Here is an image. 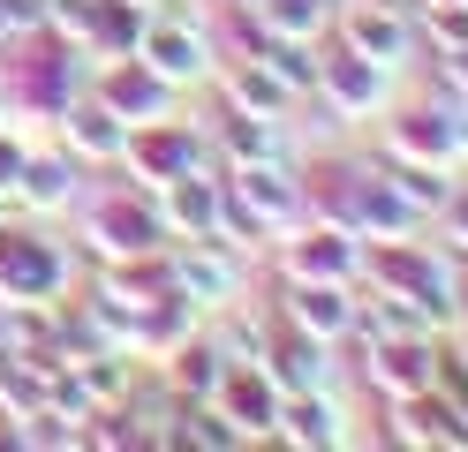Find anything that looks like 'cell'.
Returning a JSON list of instances; mask_svg holds the SVG:
<instances>
[{"instance_id": "1", "label": "cell", "mask_w": 468, "mask_h": 452, "mask_svg": "<svg viewBox=\"0 0 468 452\" xmlns=\"http://www.w3.org/2000/svg\"><path fill=\"white\" fill-rule=\"evenodd\" d=\"M227 196L257 219V234H272V226H295L303 211H310V181H295V166H227Z\"/></svg>"}, {"instance_id": "2", "label": "cell", "mask_w": 468, "mask_h": 452, "mask_svg": "<svg viewBox=\"0 0 468 452\" xmlns=\"http://www.w3.org/2000/svg\"><path fill=\"white\" fill-rule=\"evenodd\" d=\"M61 279H69V264L46 234H0V294L16 310H53Z\"/></svg>"}, {"instance_id": "3", "label": "cell", "mask_w": 468, "mask_h": 452, "mask_svg": "<svg viewBox=\"0 0 468 452\" xmlns=\"http://www.w3.org/2000/svg\"><path fill=\"white\" fill-rule=\"evenodd\" d=\"M212 407L234 422L242 445H272V422H280V384L265 377V362H227L219 384H212Z\"/></svg>"}, {"instance_id": "4", "label": "cell", "mask_w": 468, "mask_h": 452, "mask_svg": "<svg viewBox=\"0 0 468 452\" xmlns=\"http://www.w3.org/2000/svg\"><path fill=\"white\" fill-rule=\"evenodd\" d=\"M340 53H363L378 68H400L416 53V23L386 0H340Z\"/></svg>"}, {"instance_id": "5", "label": "cell", "mask_w": 468, "mask_h": 452, "mask_svg": "<svg viewBox=\"0 0 468 452\" xmlns=\"http://www.w3.org/2000/svg\"><path fill=\"white\" fill-rule=\"evenodd\" d=\"M91 241L122 264V257H152V249H166V219H159V204L152 196H106L99 211H91Z\"/></svg>"}, {"instance_id": "6", "label": "cell", "mask_w": 468, "mask_h": 452, "mask_svg": "<svg viewBox=\"0 0 468 452\" xmlns=\"http://www.w3.org/2000/svg\"><path fill=\"white\" fill-rule=\"evenodd\" d=\"M438 377V347L431 331H416V340H378L370 362H363V384L386 392V400H408V392H423Z\"/></svg>"}, {"instance_id": "7", "label": "cell", "mask_w": 468, "mask_h": 452, "mask_svg": "<svg viewBox=\"0 0 468 452\" xmlns=\"http://www.w3.org/2000/svg\"><path fill=\"white\" fill-rule=\"evenodd\" d=\"M136 60H144V68H159L174 90L212 76V46H204V30H189V23H144Z\"/></svg>"}, {"instance_id": "8", "label": "cell", "mask_w": 468, "mask_h": 452, "mask_svg": "<svg viewBox=\"0 0 468 452\" xmlns=\"http://www.w3.org/2000/svg\"><path fill=\"white\" fill-rule=\"evenodd\" d=\"M280 324L310 331V340H340V331H356V301H347V287H333V279H287Z\"/></svg>"}, {"instance_id": "9", "label": "cell", "mask_w": 468, "mask_h": 452, "mask_svg": "<svg viewBox=\"0 0 468 452\" xmlns=\"http://www.w3.org/2000/svg\"><path fill=\"white\" fill-rule=\"evenodd\" d=\"M257 362H265V377H272L280 392H325V377H333V340H310V331L280 324L272 347L257 354Z\"/></svg>"}, {"instance_id": "10", "label": "cell", "mask_w": 468, "mask_h": 452, "mask_svg": "<svg viewBox=\"0 0 468 452\" xmlns=\"http://www.w3.org/2000/svg\"><path fill=\"white\" fill-rule=\"evenodd\" d=\"M99 99L136 129V121H159V113L174 106V83H166L159 68H144V60H113V68L99 76Z\"/></svg>"}, {"instance_id": "11", "label": "cell", "mask_w": 468, "mask_h": 452, "mask_svg": "<svg viewBox=\"0 0 468 452\" xmlns=\"http://www.w3.org/2000/svg\"><path fill=\"white\" fill-rule=\"evenodd\" d=\"M287 271H295V279H333V287H347V279L363 271V249H356V234H347V226L325 219V226H310L295 249H287Z\"/></svg>"}, {"instance_id": "12", "label": "cell", "mask_w": 468, "mask_h": 452, "mask_svg": "<svg viewBox=\"0 0 468 452\" xmlns=\"http://www.w3.org/2000/svg\"><path fill=\"white\" fill-rule=\"evenodd\" d=\"M61 121H69V159H122L129 151V121L113 113L106 99H69L61 106Z\"/></svg>"}, {"instance_id": "13", "label": "cell", "mask_w": 468, "mask_h": 452, "mask_svg": "<svg viewBox=\"0 0 468 452\" xmlns=\"http://www.w3.org/2000/svg\"><path fill=\"white\" fill-rule=\"evenodd\" d=\"M378 83H386V68H378V60H363V53H333V60H317V83H310V90H325V99H333L347 121H356V113H370Z\"/></svg>"}, {"instance_id": "14", "label": "cell", "mask_w": 468, "mask_h": 452, "mask_svg": "<svg viewBox=\"0 0 468 452\" xmlns=\"http://www.w3.org/2000/svg\"><path fill=\"white\" fill-rule=\"evenodd\" d=\"M295 99H303V90H287V83L272 76V60H234V68H227V113H265V121H280Z\"/></svg>"}, {"instance_id": "15", "label": "cell", "mask_w": 468, "mask_h": 452, "mask_svg": "<svg viewBox=\"0 0 468 452\" xmlns=\"http://www.w3.org/2000/svg\"><path fill=\"white\" fill-rule=\"evenodd\" d=\"M272 445H340V415L325 392H280V422Z\"/></svg>"}, {"instance_id": "16", "label": "cell", "mask_w": 468, "mask_h": 452, "mask_svg": "<svg viewBox=\"0 0 468 452\" xmlns=\"http://www.w3.org/2000/svg\"><path fill=\"white\" fill-rule=\"evenodd\" d=\"M219 370H227V347H219V340H197V331L166 354V384H174V400H189V407H197V400H212Z\"/></svg>"}, {"instance_id": "17", "label": "cell", "mask_w": 468, "mask_h": 452, "mask_svg": "<svg viewBox=\"0 0 468 452\" xmlns=\"http://www.w3.org/2000/svg\"><path fill=\"white\" fill-rule=\"evenodd\" d=\"M227 166H280V159H295L287 151V129L265 113H227Z\"/></svg>"}, {"instance_id": "18", "label": "cell", "mask_w": 468, "mask_h": 452, "mask_svg": "<svg viewBox=\"0 0 468 452\" xmlns=\"http://www.w3.org/2000/svg\"><path fill=\"white\" fill-rule=\"evenodd\" d=\"M76 159L69 151H46V159H23V173H16V196L31 204V211H53V204H69L76 196Z\"/></svg>"}, {"instance_id": "19", "label": "cell", "mask_w": 468, "mask_h": 452, "mask_svg": "<svg viewBox=\"0 0 468 452\" xmlns=\"http://www.w3.org/2000/svg\"><path fill=\"white\" fill-rule=\"evenodd\" d=\"M423 38L438 53H468V0H423Z\"/></svg>"}, {"instance_id": "20", "label": "cell", "mask_w": 468, "mask_h": 452, "mask_svg": "<svg viewBox=\"0 0 468 452\" xmlns=\"http://www.w3.org/2000/svg\"><path fill=\"white\" fill-rule=\"evenodd\" d=\"M446 219H453V249L468 257V189H453V204H446Z\"/></svg>"}, {"instance_id": "21", "label": "cell", "mask_w": 468, "mask_h": 452, "mask_svg": "<svg viewBox=\"0 0 468 452\" xmlns=\"http://www.w3.org/2000/svg\"><path fill=\"white\" fill-rule=\"evenodd\" d=\"M8 317H16V301H8V294H0V347H8Z\"/></svg>"}, {"instance_id": "22", "label": "cell", "mask_w": 468, "mask_h": 452, "mask_svg": "<svg viewBox=\"0 0 468 452\" xmlns=\"http://www.w3.org/2000/svg\"><path fill=\"white\" fill-rule=\"evenodd\" d=\"M136 8H159V0H136Z\"/></svg>"}]
</instances>
